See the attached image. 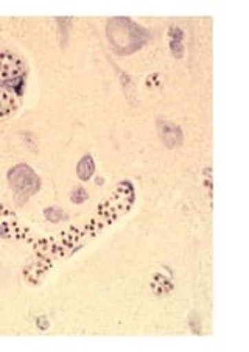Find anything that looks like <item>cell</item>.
I'll return each instance as SVG.
<instances>
[{
    "label": "cell",
    "mask_w": 249,
    "mask_h": 352,
    "mask_svg": "<svg viewBox=\"0 0 249 352\" xmlns=\"http://www.w3.org/2000/svg\"><path fill=\"white\" fill-rule=\"evenodd\" d=\"M134 199V190L133 186L128 183H123L117 187L114 195L109 199H106V203L102 204V208H98L97 217L91 221V225L87 228H97V230H103L105 226H108L111 221H114L118 215L131 208Z\"/></svg>",
    "instance_id": "1"
},
{
    "label": "cell",
    "mask_w": 249,
    "mask_h": 352,
    "mask_svg": "<svg viewBox=\"0 0 249 352\" xmlns=\"http://www.w3.org/2000/svg\"><path fill=\"white\" fill-rule=\"evenodd\" d=\"M22 72V63L8 54L0 55V78H8Z\"/></svg>",
    "instance_id": "2"
}]
</instances>
